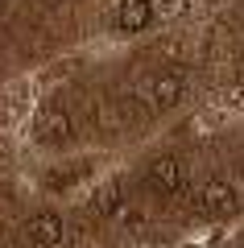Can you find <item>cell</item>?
<instances>
[{"instance_id": "1", "label": "cell", "mask_w": 244, "mask_h": 248, "mask_svg": "<svg viewBox=\"0 0 244 248\" xmlns=\"http://www.w3.org/2000/svg\"><path fill=\"white\" fill-rule=\"evenodd\" d=\"M116 25H120L124 33H141V29H149V25H153V0H120Z\"/></svg>"}, {"instance_id": "2", "label": "cell", "mask_w": 244, "mask_h": 248, "mask_svg": "<svg viewBox=\"0 0 244 248\" xmlns=\"http://www.w3.org/2000/svg\"><path fill=\"white\" fill-rule=\"evenodd\" d=\"M29 236H33L42 248H58V244H62V236H66V228H62L58 215L42 211V215H33V223H29Z\"/></svg>"}, {"instance_id": "3", "label": "cell", "mask_w": 244, "mask_h": 248, "mask_svg": "<svg viewBox=\"0 0 244 248\" xmlns=\"http://www.w3.org/2000/svg\"><path fill=\"white\" fill-rule=\"evenodd\" d=\"M149 182L162 190V195H174L182 186V170H178V157H157V166L149 170Z\"/></svg>"}, {"instance_id": "4", "label": "cell", "mask_w": 244, "mask_h": 248, "mask_svg": "<svg viewBox=\"0 0 244 248\" xmlns=\"http://www.w3.org/2000/svg\"><path fill=\"white\" fill-rule=\"evenodd\" d=\"M199 203L207 207V211H228V207H232V186L228 182H207L203 195H199Z\"/></svg>"}, {"instance_id": "5", "label": "cell", "mask_w": 244, "mask_h": 248, "mask_svg": "<svg viewBox=\"0 0 244 248\" xmlns=\"http://www.w3.org/2000/svg\"><path fill=\"white\" fill-rule=\"evenodd\" d=\"M153 95H157V104H162V108L178 104V99H182V79H178V75H157Z\"/></svg>"}, {"instance_id": "6", "label": "cell", "mask_w": 244, "mask_h": 248, "mask_svg": "<svg viewBox=\"0 0 244 248\" xmlns=\"http://www.w3.org/2000/svg\"><path fill=\"white\" fill-rule=\"evenodd\" d=\"M91 207H96V215H112L120 207V182H104L96 190V199H91Z\"/></svg>"}, {"instance_id": "7", "label": "cell", "mask_w": 244, "mask_h": 248, "mask_svg": "<svg viewBox=\"0 0 244 248\" xmlns=\"http://www.w3.org/2000/svg\"><path fill=\"white\" fill-rule=\"evenodd\" d=\"M66 133H70V128H66V116H62V112H46L42 116V128H37L42 141H62Z\"/></svg>"}]
</instances>
